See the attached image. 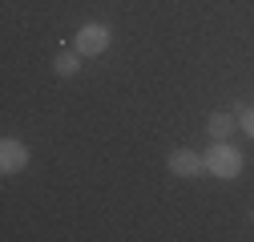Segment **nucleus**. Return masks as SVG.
<instances>
[{"label":"nucleus","mask_w":254,"mask_h":242,"mask_svg":"<svg viewBox=\"0 0 254 242\" xmlns=\"http://www.w3.org/2000/svg\"><path fill=\"white\" fill-rule=\"evenodd\" d=\"M73 49H77L81 57H101V53L109 49V28L97 24V20L81 24V28H77V37H73Z\"/></svg>","instance_id":"f03ea898"},{"label":"nucleus","mask_w":254,"mask_h":242,"mask_svg":"<svg viewBox=\"0 0 254 242\" xmlns=\"http://www.w3.org/2000/svg\"><path fill=\"white\" fill-rule=\"evenodd\" d=\"M202 158H206V170L214 178H222V182H234L242 174V154H238L234 145H226V141H214Z\"/></svg>","instance_id":"f257e3e1"},{"label":"nucleus","mask_w":254,"mask_h":242,"mask_svg":"<svg viewBox=\"0 0 254 242\" xmlns=\"http://www.w3.org/2000/svg\"><path fill=\"white\" fill-rule=\"evenodd\" d=\"M170 174H178V178H198V174H206V158L182 145V149L170 154Z\"/></svg>","instance_id":"7ed1b4c3"},{"label":"nucleus","mask_w":254,"mask_h":242,"mask_svg":"<svg viewBox=\"0 0 254 242\" xmlns=\"http://www.w3.org/2000/svg\"><path fill=\"white\" fill-rule=\"evenodd\" d=\"M234 129H238V117H234V113H210V117H206V133H210L214 141L230 137Z\"/></svg>","instance_id":"39448f33"},{"label":"nucleus","mask_w":254,"mask_h":242,"mask_svg":"<svg viewBox=\"0 0 254 242\" xmlns=\"http://www.w3.org/2000/svg\"><path fill=\"white\" fill-rule=\"evenodd\" d=\"M28 166V145L16 141V137H4L0 141V170L4 174H20Z\"/></svg>","instance_id":"20e7f679"},{"label":"nucleus","mask_w":254,"mask_h":242,"mask_svg":"<svg viewBox=\"0 0 254 242\" xmlns=\"http://www.w3.org/2000/svg\"><path fill=\"white\" fill-rule=\"evenodd\" d=\"M238 129H242L246 137H254V105H246V109L238 113Z\"/></svg>","instance_id":"0eeeda50"},{"label":"nucleus","mask_w":254,"mask_h":242,"mask_svg":"<svg viewBox=\"0 0 254 242\" xmlns=\"http://www.w3.org/2000/svg\"><path fill=\"white\" fill-rule=\"evenodd\" d=\"M77 69H81V53H77V49H61V53L53 57V73H57V77H73Z\"/></svg>","instance_id":"423d86ee"}]
</instances>
